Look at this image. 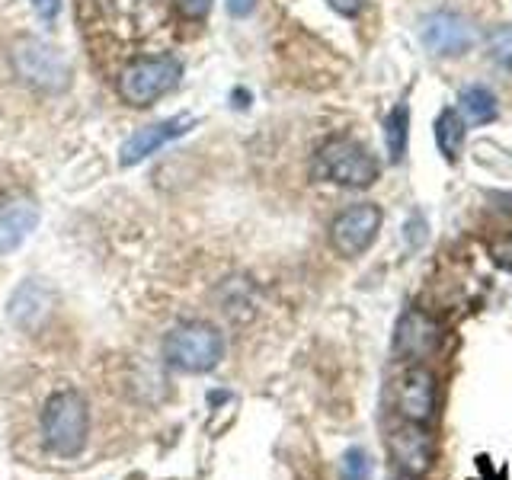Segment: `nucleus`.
Here are the masks:
<instances>
[{"label": "nucleus", "instance_id": "f03ea898", "mask_svg": "<svg viewBox=\"0 0 512 480\" xmlns=\"http://www.w3.org/2000/svg\"><path fill=\"white\" fill-rule=\"evenodd\" d=\"M10 68L20 77V84L29 90L58 96L71 87V64L61 55V48L52 42H42L39 36H20L10 45Z\"/></svg>", "mask_w": 512, "mask_h": 480}, {"label": "nucleus", "instance_id": "412c9836", "mask_svg": "<svg viewBox=\"0 0 512 480\" xmlns=\"http://www.w3.org/2000/svg\"><path fill=\"white\" fill-rule=\"evenodd\" d=\"M224 7H228V13H231V16H237V20H244V16H250V13H253L256 0H224Z\"/></svg>", "mask_w": 512, "mask_h": 480}, {"label": "nucleus", "instance_id": "423d86ee", "mask_svg": "<svg viewBox=\"0 0 512 480\" xmlns=\"http://www.w3.org/2000/svg\"><path fill=\"white\" fill-rule=\"evenodd\" d=\"M378 231H381V208L372 202H359L333 218L330 244L336 253L346 256V260H356V256H362L375 244Z\"/></svg>", "mask_w": 512, "mask_h": 480}, {"label": "nucleus", "instance_id": "2eb2a0df", "mask_svg": "<svg viewBox=\"0 0 512 480\" xmlns=\"http://www.w3.org/2000/svg\"><path fill=\"white\" fill-rule=\"evenodd\" d=\"M407 135H410V112L407 106H394L388 122H384V138H388V154L394 164L407 151Z\"/></svg>", "mask_w": 512, "mask_h": 480}, {"label": "nucleus", "instance_id": "f3484780", "mask_svg": "<svg viewBox=\"0 0 512 480\" xmlns=\"http://www.w3.org/2000/svg\"><path fill=\"white\" fill-rule=\"evenodd\" d=\"M375 468H372V458H368L365 448L352 445L343 452L340 458V480H372Z\"/></svg>", "mask_w": 512, "mask_h": 480}, {"label": "nucleus", "instance_id": "6ab92c4d", "mask_svg": "<svg viewBox=\"0 0 512 480\" xmlns=\"http://www.w3.org/2000/svg\"><path fill=\"white\" fill-rule=\"evenodd\" d=\"M176 4V10H180V16L183 20H205L208 16V10H212V0H173Z\"/></svg>", "mask_w": 512, "mask_h": 480}, {"label": "nucleus", "instance_id": "f8f14e48", "mask_svg": "<svg viewBox=\"0 0 512 480\" xmlns=\"http://www.w3.org/2000/svg\"><path fill=\"white\" fill-rule=\"evenodd\" d=\"M55 308V295H52V288H48L45 282L39 279H26L16 292L10 295V320L20 330L32 333V330H39L48 314H52Z\"/></svg>", "mask_w": 512, "mask_h": 480}, {"label": "nucleus", "instance_id": "4be33fe9", "mask_svg": "<svg viewBox=\"0 0 512 480\" xmlns=\"http://www.w3.org/2000/svg\"><path fill=\"white\" fill-rule=\"evenodd\" d=\"M493 256H496V263H500V266L512 269V237L500 240V244L493 247Z\"/></svg>", "mask_w": 512, "mask_h": 480}, {"label": "nucleus", "instance_id": "5701e85b", "mask_svg": "<svg viewBox=\"0 0 512 480\" xmlns=\"http://www.w3.org/2000/svg\"><path fill=\"white\" fill-rule=\"evenodd\" d=\"M327 4L336 10V13H343V16H356L362 10L365 0H327Z\"/></svg>", "mask_w": 512, "mask_h": 480}, {"label": "nucleus", "instance_id": "1a4fd4ad", "mask_svg": "<svg viewBox=\"0 0 512 480\" xmlns=\"http://www.w3.org/2000/svg\"><path fill=\"white\" fill-rule=\"evenodd\" d=\"M420 39H423V45L429 48L432 55L452 58V55L468 52L477 36H474V26L464 20V16L439 10V13H429L426 20H423Z\"/></svg>", "mask_w": 512, "mask_h": 480}, {"label": "nucleus", "instance_id": "b1692460", "mask_svg": "<svg viewBox=\"0 0 512 480\" xmlns=\"http://www.w3.org/2000/svg\"><path fill=\"white\" fill-rule=\"evenodd\" d=\"M397 480H416V477H397Z\"/></svg>", "mask_w": 512, "mask_h": 480}, {"label": "nucleus", "instance_id": "f257e3e1", "mask_svg": "<svg viewBox=\"0 0 512 480\" xmlns=\"http://www.w3.org/2000/svg\"><path fill=\"white\" fill-rule=\"evenodd\" d=\"M42 439L58 458H77L90 439V407L80 391L61 388L42 407Z\"/></svg>", "mask_w": 512, "mask_h": 480}, {"label": "nucleus", "instance_id": "20e7f679", "mask_svg": "<svg viewBox=\"0 0 512 480\" xmlns=\"http://www.w3.org/2000/svg\"><path fill=\"white\" fill-rule=\"evenodd\" d=\"M183 77V64L173 55H151L135 58L116 80V93L125 106L144 109L157 103L160 96H167Z\"/></svg>", "mask_w": 512, "mask_h": 480}, {"label": "nucleus", "instance_id": "aec40b11", "mask_svg": "<svg viewBox=\"0 0 512 480\" xmlns=\"http://www.w3.org/2000/svg\"><path fill=\"white\" fill-rule=\"evenodd\" d=\"M32 10H36V16L42 23H55L58 13H61V0H29Z\"/></svg>", "mask_w": 512, "mask_h": 480}, {"label": "nucleus", "instance_id": "39448f33", "mask_svg": "<svg viewBox=\"0 0 512 480\" xmlns=\"http://www.w3.org/2000/svg\"><path fill=\"white\" fill-rule=\"evenodd\" d=\"M314 176L330 180L336 186L365 189L378 180V160L368 154L359 141L352 138H333L314 157Z\"/></svg>", "mask_w": 512, "mask_h": 480}, {"label": "nucleus", "instance_id": "a211bd4d", "mask_svg": "<svg viewBox=\"0 0 512 480\" xmlns=\"http://www.w3.org/2000/svg\"><path fill=\"white\" fill-rule=\"evenodd\" d=\"M487 48H490V58L500 64L503 71L512 74V26L493 29L490 39H487Z\"/></svg>", "mask_w": 512, "mask_h": 480}, {"label": "nucleus", "instance_id": "ddd939ff", "mask_svg": "<svg viewBox=\"0 0 512 480\" xmlns=\"http://www.w3.org/2000/svg\"><path fill=\"white\" fill-rule=\"evenodd\" d=\"M39 224V202L32 196H16L0 205V256L20 250Z\"/></svg>", "mask_w": 512, "mask_h": 480}, {"label": "nucleus", "instance_id": "0eeeda50", "mask_svg": "<svg viewBox=\"0 0 512 480\" xmlns=\"http://www.w3.org/2000/svg\"><path fill=\"white\" fill-rule=\"evenodd\" d=\"M394 407L407 423L426 426L436 416V378L429 368L410 365L407 372H400L394 381Z\"/></svg>", "mask_w": 512, "mask_h": 480}, {"label": "nucleus", "instance_id": "9b49d317", "mask_svg": "<svg viewBox=\"0 0 512 480\" xmlns=\"http://www.w3.org/2000/svg\"><path fill=\"white\" fill-rule=\"evenodd\" d=\"M196 125L189 116H176V119H164V122H154V125H144L138 128L135 135H128L122 151H119V164L122 167H135L141 160H148L151 154H157L164 144H170L173 138L186 135L189 128Z\"/></svg>", "mask_w": 512, "mask_h": 480}, {"label": "nucleus", "instance_id": "6e6552de", "mask_svg": "<svg viewBox=\"0 0 512 480\" xmlns=\"http://www.w3.org/2000/svg\"><path fill=\"white\" fill-rule=\"evenodd\" d=\"M388 448L404 477H423L432 471V461H436V442H432L429 429L420 423L394 426L388 436Z\"/></svg>", "mask_w": 512, "mask_h": 480}, {"label": "nucleus", "instance_id": "dca6fc26", "mask_svg": "<svg viewBox=\"0 0 512 480\" xmlns=\"http://www.w3.org/2000/svg\"><path fill=\"white\" fill-rule=\"evenodd\" d=\"M461 109L468 112V119L484 125V122H493L496 119V100L487 87H468L461 93Z\"/></svg>", "mask_w": 512, "mask_h": 480}, {"label": "nucleus", "instance_id": "7ed1b4c3", "mask_svg": "<svg viewBox=\"0 0 512 480\" xmlns=\"http://www.w3.org/2000/svg\"><path fill=\"white\" fill-rule=\"evenodd\" d=\"M224 356V336L205 320L176 324L164 340V359L186 375L212 372Z\"/></svg>", "mask_w": 512, "mask_h": 480}, {"label": "nucleus", "instance_id": "4468645a", "mask_svg": "<svg viewBox=\"0 0 512 480\" xmlns=\"http://www.w3.org/2000/svg\"><path fill=\"white\" fill-rule=\"evenodd\" d=\"M436 144L439 151L445 154V160H455L461 144H464V122L455 109H442L436 119Z\"/></svg>", "mask_w": 512, "mask_h": 480}, {"label": "nucleus", "instance_id": "9d476101", "mask_svg": "<svg viewBox=\"0 0 512 480\" xmlns=\"http://www.w3.org/2000/svg\"><path fill=\"white\" fill-rule=\"evenodd\" d=\"M439 324L429 314H423L420 308H410L404 317H400L397 333H394V356L407 359V362H420L426 356H432L439 346Z\"/></svg>", "mask_w": 512, "mask_h": 480}]
</instances>
